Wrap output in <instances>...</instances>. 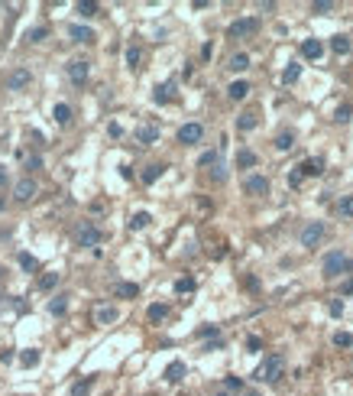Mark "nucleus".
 <instances>
[{
	"label": "nucleus",
	"instance_id": "f257e3e1",
	"mask_svg": "<svg viewBox=\"0 0 353 396\" xmlns=\"http://www.w3.org/2000/svg\"><path fill=\"white\" fill-rule=\"evenodd\" d=\"M282 370H285V357H282V354H269V357L262 360V367L256 370V380H262V383H275V380L282 377Z\"/></svg>",
	"mask_w": 353,
	"mask_h": 396
},
{
	"label": "nucleus",
	"instance_id": "f03ea898",
	"mask_svg": "<svg viewBox=\"0 0 353 396\" xmlns=\"http://www.w3.org/2000/svg\"><path fill=\"white\" fill-rule=\"evenodd\" d=\"M75 241H78V247H98V244L104 241V234H101L98 224L81 221V224H78V231H75Z\"/></svg>",
	"mask_w": 353,
	"mask_h": 396
},
{
	"label": "nucleus",
	"instance_id": "7ed1b4c3",
	"mask_svg": "<svg viewBox=\"0 0 353 396\" xmlns=\"http://www.w3.org/2000/svg\"><path fill=\"white\" fill-rule=\"evenodd\" d=\"M324 234H327V228H324L321 221H311V224H304V228H301V237H298V241H301V247L314 250L317 244H321Z\"/></svg>",
	"mask_w": 353,
	"mask_h": 396
},
{
	"label": "nucleus",
	"instance_id": "20e7f679",
	"mask_svg": "<svg viewBox=\"0 0 353 396\" xmlns=\"http://www.w3.org/2000/svg\"><path fill=\"white\" fill-rule=\"evenodd\" d=\"M347 257H343L340 254V250H330V254L327 257H324V276H327V279H334V276H340V273L343 270H347Z\"/></svg>",
	"mask_w": 353,
	"mask_h": 396
},
{
	"label": "nucleus",
	"instance_id": "39448f33",
	"mask_svg": "<svg viewBox=\"0 0 353 396\" xmlns=\"http://www.w3.org/2000/svg\"><path fill=\"white\" fill-rule=\"evenodd\" d=\"M256 30H259V20H256V17H243V20H237V23H230L227 36H230V39H243V36H253Z\"/></svg>",
	"mask_w": 353,
	"mask_h": 396
},
{
	"label": "nucleus",
	"instance_id": "423d86ee",
	"mask_svg": "<svg viewBox=\"0 0 353 396\" xmlns=\"http://www.w3.org/2000/svg\"><path fill=\"white\" fill-rule=\"evenodd\" d=\"M36 192H39V185L30 179V175H23V179L13 185V198H17V202H33V198H36Z\"/></svg>",
	"mask_w": 353,
	"mask_h": 396
},
{
	"label": "nucleus",
	"instance_id": "0eeeda50",
	"mask_svg": "<svg viewBox=\"0 0 353 396\" xmlns=\"http://www.w3.org/2000/svg\"><path fill=\"white\" fill-rule=\"evenodd\" d=\"M30 81H33V75H30V68H23V65L13 68V72L7 75V88H10V91H23Z\"/></svg>",
	"mask_w": 353,
	"mask_h": 396
},
{
	"label": "nucleus",
	"instance_id": "6e6552de",
	"mask_svg": "<svg viewBox=\"0 0 353 396\" xmlns=\"http://www.w3.org/2000/svg\"><path fill=\"white\" fill-rule=\"evenodd\" d=\"M88 72H91V62H85V59L68 62V78H72V85H85V81H88Z\"/></svg>",
	"mask_w": 353,
	"mask_h": 396
},
{
	"label": "nucleus",
	"instance_id": "1a4fd4ad",
	"mask_svg": "<svg viewBox=\"0 0 353 396\" xmlns=\"http://www.w3.org/2000/svg\"><path fill=\"white\" fill-rule=\"evenodd\" d=\"M201 136H204V127L201 124H185V127H178V143H185V146L198 143Z\"/></svg>",
	"mask_w": 353,
	"mask_h": 396
},
{
	"label": "nucleus",
	"instance_id": "9d476101",
	"mask_svg": "<svg viewBox=\"0 0 353 396\" xmlns=\"http://www.w3.org/2000/svg\"><path fill=\"white\" fill-rule=\"evenodd\" d=\"M243 188L250 195H266L269 192V179H266V175H250V179L243 182Z\"/></svg>",
	"mask_w": 353,
	"mask_h": 396
},
{
	"label": "nucleus",
	"instance_id": "9b49d317",
	"mask_svg": "<svg viewBox=\"0 0 353 396\" xmlns=\"http://www.w3.org/2000/svg\"><path fill=\"white\" fill-rule=\"evenodd\" d=\"M68 36H72L75 43H94V30H88V26H81V23L68 26Z\"/></svg>",
	"mask_w": 353,
	"mask_h": 396
},
{
	"label": "nucleus",
	"instance_id": "f8f14e48",
	"mask_svg": "<svg viewBox=\"0 0 353 396\" xmlns=\"http://www.w3.org/2000/svg\"><path fill=\"white\" fill-rule=\"evenodd\" d=\"M136 140H140L143 146H152V143L159 140V127L156 124H143L140 130H136Z\"/></svg>",
	"mask_w": 353,
	"mask_h": 396
},
{
	"label": "nucleus",
	"instance_id": "ddd939ff",
	"mask_svg": "<svg viewBox=\"0 0 353 396\" xmlns=\"http://www.w3.org/2000/svg\"><path fill=\"white\" fill-rule=\"evenodd\" d=\"M301 56L304 59H321L324 56V43L321 39H304L301 43Z\"/></svg>",
	"mask_w": 353,
	"mask_h": 396
},
{
	"label": "nucleus",
	"instance_id": "4468645a",
	"mask_svg": "<svg viewBox=\"0 0 353 396\" xmlns=\"http://www.w3.org/2000/svg\"><path fill=\"white\" fill-rule=\"evenodd\" d=\"M298 172H301V175H321V172H324V159H317V156H308V159L298 166Z\"/></svg>",
	"mask_w": 353,
	"mask_h": 396
},
{
	"label": "nucleus",
	"instance_id": "2eb2a0df",
	"mask_svg": "<svg viewBox=\"0 0 353 396\" xmlns=\"http://www.w3.org/2000/svg\"><path fill=\"white\" fill-rule=\"evenodd\" d=\"M152 98H156V104H165V101H172V98H175V81H165V85H159Z\"/></svg>",
	"mask_w": 353,
	"mask_h": 396
},
{
	"label": "nucleus",
	"instance_id": "dca6fc26",
	"mask_svg": "<svg viewBox=\"0 0 353 396\" xmlns=\"http://www.w3.org/2000/svg\"><path fill=\"white\" fill-rule=\"evenodd\" d=\"M182 377H185V364L182 360H172V364L165 367V380H169V383H178Z\"/></svg>",
	"mask_w": 353,
	"mask_h": 396
},
{
	"label": "nucleus",
	"instance_id": "f3484780",
	"mask_svg": "<svg viewBox=\"0 0 353 396\" xmlns=\"http://www.w3.org/2000/svg\"><path fill=\"white\" fill-rule=\"evenodd\" d=\"M94 322H98V325H110V322H117V309H110V305H101V309L94 312Z\"/></svg>",
	"mask_w": 353,
	"mask_h": 396
},
{
	"label": "nucleus",
	"instance_id": "a211bd4d",
	"mask_svg": "<svg viewBox=\"0 0 353 396\" xmlns=\"http://www.w3.org/2000/svg\"><path fill=\"white\" fill-rule=\"evenodd\" d=\"M227 94H230V101H243L246 94H250V85H246V81H233V85L227 88Z\"/></svg>",
	"mask_w": 353,
	"mask_h": 396
},
{
	"label": "nucleus",
	"instance_id": "6ab92c4d",
	"mask_svg": "<svg viewBox=\"0 0 353 396\" xmlns=\"http://www.w3.org/2000/svg\"><path fill=\"white\" fill-rule=\"evenodd\" d=\"M350 46H353V43H350V36H343V33L330 39V49H334L337 56H347V52H350Z\"/></svg>",
	"mask_w": 353,
	"mask_h": 396
},
{
	"label": "nucleus",
	"instance_id": "aec40b11",
	"mask_svg": "<svg viewBox=\"0 0 353 396\" xmlns=\"http://www.w3.org/2000/svg\"><path fill=\"white\" fill-rule=\"evenodd\" d=\"M114 296H120V299H133V296H140V286L136 283H120L114 289Z\"/></svg>",
	"mask_w": 353,
	"mask_h": 396
},
{
	"label": "nucleus",
	"instance_id": "412c9836",
	"mask_svg": "<svg viewBox=\"0 0 353 396\" xmlns=\"http://www.w3.org/2000/svg\"><path fill=\"white\" fill-rule=\"evenodd\" d=\"M237 166L240 169H253L256 166V153H253V149H240V153H237Z\"/></svg>",
	"mask_w": 353,
	"mask_h": 396
},
{
	"label": "nucleus",
	"instance_id": "4be33fe9",
	"mask_svg": "<svg viewBox=\"0 0 353 396\" xmlns=\"http://www.w3.org/2000/svg\"><path fill=\"white\" fill-rule=\"evenodd\" d=\"M52 117H55V124H68V120H72V107H68V104H55L52 107Z\"/></svg>",
	"mask_w": 353,
	"mask_h": 396
},
{
	"label": "nucleus",
	"instance_id": "5701e85b",
	"mask_svg": "<svg viewBox=\"0 0 353 396\" xmlns=\"http://www.w3.org/2000/svg\"><path fill=\"white\" fill-rule=\"evenodd\" d=\"M149 221H152V215H149V211H136V215L130 218V228H133V231H143Z\"/></svg>",
	"mask_w": 353,
	"mask_h": 396
},
{
	"label": "nucleus",
	"instance_id": "b1692460",
	"mask_svg": "<svg viewBox=\"0 0 353 396\" xmlns=\"http://www.w3.org/2000/svg\"><path fill=\"white\" fill-rule=\"evenodd\" d=\"M227 68H230V72H243V68H250V56H246V52H237Z\"/></svg>",
	"mask_w": 353,
	"mask_h": 396
},
{
	"label": "nucleus",
	"instance_id": "393cba45",
	"mask_svg": "<svg viewBox=\"0 0 353 396\" xmlns=\"http://www.w3.org/2000/svg\"><path fill=\"white\" fill-rule=\"evenodd\" d=\"M298 75H301V65L298 62H288V68L282 72V81H285V85H295V81H298Z\"/></svg>",
	"mask_w": 353,
	"mask_h": 396
},
{
	"label": "nucleus",
	"instance_id": "a878e982",
	"mask_svg": "<svg viewBox=\"0 0 353 396\" xmlns=\"http://www.w3.org/2000/svg\"><path fill=\"white\" fill-rule=\"evenodd\" d=\"M49 312H52V315H65V312H68V296H55L49 302Z\"/></svg>",
	"mask_w": 353,
	"mask_h": 396
},
{
	"label": "nucleus",
	"instance_id": "bb28decb",
	"mask_svg": "<svg viewBox=\"0 0 353 396\" xmlns=\"http://www.w3.org/2000/svg\"><path fill=\"white\" fill-rule=\"evenodd\" d=\"M165 172V166H159V162H152V166H146V172H143V182H146V185H152V182L159 179V175Z\"/></svg>",
	"mask_w": 353,
	"mask_h": 396
},
{
	"label": "nucleus",
	"instance_id": "cd10ccee",
	"mask_svg": "<svg viewBox=\"0 0 353 396\" xmlns=\"http://www.w3.org/2000/svg\"><path fill=\"white\" fill-rule=\"evenodd\" d=\"M149 322H162L165 315H169V305H162V302H156V305H149Z\"/></svg>",
	"mask_w": 353,
	"mask_h": 396
},
{
	"label": "nucleus",
	"instance_id": "c85d7f7f",
	"mask_svg": "<svg viewBox=\"0 0 353 396\" xmlns=\"http://www.w3.org/2000/svg\"><path fill=\"white\" fill-rule=\"evenodd\" d=\"M256 124H259L256 114H240V117H237V130H253Z\"/></svg>",
	"mask_w": 353,
	"mask_h": 396
},
{
	"label": "nucleus",
	"instance_id": "c756f323",
	"mask_svg": "<svg viewBox=\"0 0 353 396\" xmlns=\"http://www.w3.org/2000/svg\"><path fill=\"white\" fill-rule=\"evenodd\" d=\"M78 13L81 17H98V4L94 0H78Z\"/></svg>",
	"mask_w": 353,
	"mask_h": 396
},
{
	"label": "nucleus",
	"instance_id": "7c9ffc66",
	"mask_svg": "<svg viewBox=\"0 0 353 396\" xmlns=\"http://www.w3.org/2000/svg\"><path fill=\"white\" fill-rule=\"evenodd\" d=\"M59 286V273H43L39 276V289H55Z\"/></svg>",
	"mask_w": 353,
	"mask_h": 396
},
{
	"label": "nucleus",
	"instance_id": "2f4dec72",
	"mask_svg": "<svg viewBox=\"0 0 353 396\" xmlns=\"http://www.w3.org/2000/svg\"><path fill=\"white\" fill-rule=\"evenodd\" d=\"M337 211H340L343 218H353V195H343L340 202H337Z\"/></svg>",
	"mask_w": 353,
	"mask_h": 396
},
{
	"label": "nucleus",
	"instance_id": "473e14b6",
	"mask_svg": "<svg viewBox=\"0 0 353 396\" xmlns=\"http://www.w3.org/2000/svg\"><path fill=\"white\" fill-rule=\"evenodd\" d=\"M292 146H295V136L292 133H279V136H275V149L285 153V149H292Z\"/></svg>",
	"mask_w": 353,
	"mask_h": 396
},
{
	"label": "nucleus",
	"instance_id": "72a5a7b5",
	"mask_svg": "<svg viewBox=\"0 0 353 396\" xmlns=\"http://www.w3.org/2000/svg\"><path fill=\"white\" fill-rule=\"evenodd\" d=\"M46 36H49V30H46V26H33V30L26 33V39H30V43H43Z\"/></svg>",
	"mask_w": 353,
	"mask_h": 396
},
{
	"label": "nucleus",
	"instance_id": "f704fd0d",
	"mask_svg": "<svg viewBox=\"0 0 353 396\" xmlns=\"http://www.w3.org/2000/svg\"><path fill=\"white\" fill-rule=\"evenodd\" d=\"M20 360H23L26 367H36V364H39V351H36V347H30V351L20 354Z\"/></svg>",
	"mask_w": 353,
	"mask_h": 396
},
{
	"label": "nucleus",
	"instance_id": "c9c22d12",
	"mask_svg": "<svg viewBox=\"0 0 353 396\" xmlns=\"http://www.w3.org/2000/svg\"><path fill=\"white\" fill-rule=\"evenodd\" d=\"M334 344L337 347H353V334L350 331H337L334 334Z\"/></svg>",
	"mask_w": 353,
	"mask_h": 396
},
{
	"label": "nucleus",
	"instance_id": "e433bc0d",
	"mask_svg": "<svg viewBox=\"0 0 353 396\" xmlns=\"http://www.w3.org/2000/svg\"><path fill=\"white\" fill-rule=\"evenodd\" d=\"M91 383H94V380H91V377H88V380H78V383H75V386H72V396H85L88 390H91Z\"/></svg>",
	"mask_w": 353,
	"mask_h": 396
},
{
	"label": "nucleus",
	"instance_id": "4c0bfd02",
	"mask_svg": "<svg viewBox=\"0 0 353 396\" xmlns=\"http://www.w3.org/2000/svg\"><path fill=\"white\" fill-rule=\"evenodd\" d=\"M140 59H143V52L136 49V46H130V49H127V65L136 68V65H140Z\"/></svg>",
	"mask_w": 353,
	"mask_h": 396
},
{
	"label": "nucleus",
	"instance_id": "58836bf2",
	"mask_svg": "<svg viewBox=\"0 0 353 396\" xmlns=\"http://www.w3.org/2000/svg\"><path fill=\"white\" fill-rule=\"evenodd\" d=\"M217 149H211V153H201V159H198V166H217Z\"/></svg>",
	"mask_w": 353,
	"mask_h": 396
},
{
	"label": "nucleus",
	"instance_id": "ea45409f",
	"mask_svg": "<svg viewBox=\"0 0 353 396\" xmlns=\"http://www.w3.org/2000/svg\"><path fill=\"white\" fill-rule=\"evenodd\" d=\"M224 386H227V390H233V393H243V380H240V377H227Z\"/></svg>",
	"mask_w": 353,
	"mask_h": 396
},
{
	"label": "nucleus",
	"instance_id": "a19ab883",
	"mask_svg": "<svg viewBox=\"0 0 353 396\" xmlns=\"http://www.w3.org/2000/svg\"><path fill=\"white\" fill-rule=\"evenodd\" d=\"M20 266H23V270H39L36 257H30V254H20Z\"/></svg>",
	"mask_w": 353,
	"mask_h": 396
},
{
	"label": "nucleus",
	"instance_id": "79ce46f5",
	"mask_svg": "<svg viewBox=\"0 0 353 396\" xmlns=\"http://www.w3.org/2000/svg\"><path fill=\"white\" fill-rule=\"evenodd\" d=\"M350 114H353V107H350V104H340V107H337V117H334V120L347 124V120H350Z\"/></svg>",
	"mask_w": 353,
	"mask_h": 396
},
{
	"label": "nucleus",
	"instance_id": "37998d69",
	"mask_svg": "<svg viewBox=\"0 0 353 396\" xmlns=\"http://www.w3.org/2000/svg\"><path fill=\"white\" fill-rule=\"evenodd\" d=\"M311 10H314V13H330V10H334V4H330V0H317V4H311Z\"/></svg>",
	"mask_w": 353,
	"mask_h": 396
},
{
	"label": "nucleus",
	"instance_id": "c03bdc74",
	"mask_svg": "<svg viewBox=\"0 0 353 396\" xmlns=\"http://www.w3.org/2000/svg\"><path fill=\"white\" fill-rule=\"evenodd\" d=\"M191 289H195V279H188V276L175 283V292H191Z\"/></svg>",
	"mask_w": 353,
	"mask_h": 396
},
{
	"label": "nucleus",
	"instance_id": "a18cd8bd",
	"mask_svg": "<svg viewBox=\"0 0 353 396\" xmlns=\"http://www.w3.org/2000/svg\"><path fill=\"white\" fill-rule=\"evenodd\" d=\"M39 166H43V156H36V153L26 156V169H30V172H33V169H39Z\"/></svg>",
	"mask_w": 353,
	"mask_h": 396
},
{
	"label": "nucleus",
	"instance_id": "49530a36",
	"mask_svg": "<svg viewBox=\"0 0 353 396\" xmlns=\"http://www.w3.org/2000/svg\"><path fill=\"white\" fill-rule=\"evenodd\" d=\"M224 179H227V166L217 162V166H214V182H224Z\"/></svg>",
	"mask_w": 353,
	"mask_h": 396
},
{
	"label": "nucleus",
	"instance_id": "de8ad7c7",
	"mask_svg": "<svg viewBox=\"0 0 353 396\" xmlns=\"http://www.w3.org/2000/svg\"><path fill=\"white\" fill-rule=\"evenodd\" d=\"M288 185H292V188L301 185V172H298V169H295V172H288Z\"/></svg>",
	"mask_w": 353,
	"mask_h": 396
},
{
	"label": "nucleus",
	"instance_id": "09e8293b",
	"mask_svg": "<svg viewBox=\"0 0 353 396\" xmlns=\"http://www.w3.org/2000/svg\"><path fill=\"white\" fill-rule=\"evenodd\" d=\"M340 312H343V302H340V299H334V302H330V315H340Z\"/></svg>",
	"mask_w": 353,
	"mask_h": 396
},
{
	"label": "nucleus",
	"instance_id": "8fccbe9b",
	"mask_svg": "<svg viewBox=\"0 0 353 396\" xmlns=\"http://www.w3.org/2000/svg\"><path fill=\"white\" fill-rule=\"evenodd\" d=\"M246 347H250V351H259L262 341H259V338H246Z\"/></svg>",
	"mask_w": 353,
	"mask_h": 396
},
{
	"label": "nucleus",
	"instance_id": "3c124183",
	"mask_svg": "<svg viewBox=\"0 0 353 396\" xmlns=\"http://www.w3.org/2000/svg\"><path fill=\"white\" fill-rule=\"evenodd\" d=\"M198 334H201V338H211V334H217V328H214V325H204V328L198 331Z\"/></svg>",
	"mask_w": 353,
	"mask_h": 396
},
{
	"label": "nucleus",
	"instance_id": "603ef678",
	"mask_svg": "<svg viewBox=\"0 0 353 396\" xmlns=\"http://www.w3.org/2000/svg\"><path fill=\"white\" fill-rule=\"evenodd\" d=\"M4 182H7V169L0 166V185H4Z\"/></svg>",
	"mask_w": 353,
	"mask_h": 396
},
{
	"label": "nucleus",
	"instance_id": "864d4df0",
	"mask_svg": "<svg viewBox=\"0 0 353 396\" xmlns=\"http://www.w3.org/2000/svg\"><path fill=\"white\" fill-rule=\"evenodd\" d=\"M347 292H353V279H350L347 286H343V296H347Z\"/></svg>",
	"mask_w": 353,
	"mask_h": 396
},
{
	"label": "nucleus",
	"instance_id": "5fc2aeb1",
	"mask_svg": "<svg viewBox=\"0 0 353 396\" xmlns=\"http://www.w3.org/2000/svg\"><path fill=\"white\" fill-rule=\"evenodd\" d=\"M243 396H259V393H253V390H243Z\"/></svg>",
	"mask_w": 353,
	"mask_h": 396
},
{
	"label": "nucleus",
	"instance_id": "6e6d98bb",
	"mask_svg": "<svg viewBox=\"0 0 353 396\" xmlns=\"http://www.w3.org/2000/svg\"><path fill=\"white\" fill-rule=\"evenodd\" d=\"M0 211H4V198H0Z\"/></svg>",
	"mask_w": 353,
	"mask_h": 396
},
{
	"label": "nucleus",
	"instance_id": "4d7b16f0",
	"mask_svg": "<svg viewBox=\"0 0 353 396\" xmlns=\"http://www.w3.org/2000/svg\"><path fill=\"white\" fill-rule=\"evenodd\" d=\"M217 396H227V393H217Z\"/></svg>",
	"mask_w": 353,
	"mask_h": 396
}]
</instances>
